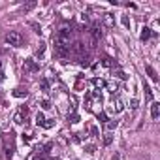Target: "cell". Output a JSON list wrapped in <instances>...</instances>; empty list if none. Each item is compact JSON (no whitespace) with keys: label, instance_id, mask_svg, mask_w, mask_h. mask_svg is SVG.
<instances>
[{"label":"cell","instance_id":"cell-2","mask_svg":"<svg viewBox=\"0 0 160 160\" xmlns=\"http://www.w3.org/2000/svg\"><path fill=\"white\" fill-rule=\"evenodd\" d=\"M36 122H38L40 126H43V128H51V126H53V121H51V119H45L43 113H38V115H36Z\"/></svg>","mask_w":160,"mask_h":160},{"label":"cell","instance_id":"cell-17","mask_svg":"<svg viewBox=\"0 0 160 160\" xmlns=\"http://www.w3.org/2000/svg\"><path fill=\"white\" fill-rule=\"evenodd\" d=\"M92 83H94V87H96V89H102V87L106 85V81H102V79H94Z\"/></svg>","mask_w":160,"mask_h":160},{"label":"cell","instance_id":"cell-22","mask_svg":"<svg viewBox=\"0 0 160 160\" xmlns=\"http://www.w3.org/2000/svg\"><path fill=\"white\" fill-rule=\"evenodd\" d=\"M42 89L43 91H49V81H47V79H43V81H42Z\"/></svg>","mask_w":160,"mask_h":160},{"label":"cell","instance_id":"cell-23","mask_svg":"<svg viewBox=\"0 0 160 160\" xmlns=\"http://www.w3.org/2000/svg\"><path fill=\"white\" fill-rule=\"evenodd\" d=\"M115 75H117L119 79H126V73H124V72H121V70H119V72H115Z\"/></svg>","mask_w":160,"mask_h":160},{"label":"cell","instance_id":"cell-3","mask_svg":"<svg viewBox=\"0 0 160 160\" xmlns=\"http://www.w3.org/2000/svg\"><path fill=\"white\" fill-rule=\"evenodd\" d=\"M25 68L30 70V72H38V70H40V64H38L34 58H27V60H25Z\"/></svg>","mask_w":160,"mask_h":160},{"label":"cell","instance_id":"cell-13","mask_svg":"<svg viewBox=\"0 0 160 160\" xmlns=\"http://www.w3.org/2000/svg\"><path fill=\"white\" fill-rule=\"evenodd\" d=\"M43 53H45V43H43V42H40V47L36 49V57H42Z\"/></svg>","mask_w":160,"mask_h":160},{"label":"cell","instance_id":"cell-16","mask_svg":"<svg viewBox=\"0 0 160 160\" xmlns=\"http://www.w3.org/2000/svg\"><path fill=\"white\" fill-rule=\"evenodd\" d=\"M117 124H119V121H106V126H108L109 130H113V128H117Z\"/></svg>","mask_w":160,"mask_h":160},{"label":"cell","instance_id":"cell-7","mask_svg":"<svg viewBox=\"0 0 160 160\" xmlns=\"http://www.w3.org/2000/svg\"><path fill=\"white\" fill-rule=\"evenodd\" d=\"M111 106H113V111H115V113H119V111H122V108H124V104H122V100H119V98H117V100H113V104H111Z\"/></svg>","mask_w":160,"mask_h":160},{"label":"cell","instance_id":"cell-1","mask_svg":"<svg viewBox=\"0 0 160 160\" xmlns=\"http://www.w3.org/2000/svg\"><path fill=\"white\" fill-rule=\"evenodd\" d=\"M6 43H10L13 47H21L23 45V34L19 30H10L6 34Z\"/></svg>","mask_w":160,"mask_h":160},{"label":"cell","instance_id":"cell-12","mask_svg":"<svg viewBox=\"0 0 160 160\" xmlns=\"http://www.w3.org/2000/svg\"><path fill=\"white\" fill-rule=\"evenodd\" d=\"M12 94H13L15 98H25V96H27V91H21V89H15V91H13Z\"/></svg>","mask_w":160,"mask_h":160},{"label":"cell","instance_id":"cell-4","mask_svg":"<svg viewBox=\"0 0 160 160\" xmlns=\"http://www.w3.org/2000/svg\"><path fill=\"white\" fill-rule=\"evenodd\" d=\"M151 117H152L154 121H158V117H160V104L154 102V100H152V104H151Z\"/></svg>","mask_w":160,"mask_h":160},{"label":"cell","instance_id":"cell-14","mask_svg":"<svg viewBox=\"0 0 160 160\" xmlns=\"http://www.w3.org/2000/svg\"><path fill=\"white\" fill-rule=\"evenodd\" d=\"M100 64H102V66H106V68H111V66H113V60H111V58H102V60H100Z\"/></svg>","mask_w":160,"mask_h":160},{"label":"cell","instance_id":"cell-10","mask_svg":"<svg viewBox=\"0 0 160 160\" xmlns=\"http://www.w3.org/2000/svg\"><path fill=\"white\" fill-rule=\"evenodd\" d=\"M104 21H106V25H108V27H113V25H115V21H113V15H111V13H104Z\"/></svg>","mask_w":160,"mask_h":160},{"label":"cell","instance_id":"cell-28","mask_svg":"<svg viewBox=\"0 0 160 160\" xmlns=\"http://www.w3.org/2000/svg\"><path fill=\"white\" fill-rule=\"evenodd\" d=\"M94 151H96V149H94V147H92V145H89V147H87V152H91V154H92V152H94Z\"/></svg>","mask_w":160,"mask_h":160},{"label":"cell","instance_id":"cell-26","mask_svg":"<svg viewBox=\"0 0 160 160\" xmlns=\"http://www.w3.org/2000/svg\"><path fill=\"white\" fill-rule=\"evenodd\" d=\"M91 132H92L94 136H98V128H96V126H91Z\"/></svg>","mask_w":160,"mask_h":160},{"label":"cell","instance_id":"cell-18","mask_svg":"<svg viewBox=\"0 0 160 160\" xmlns=\"http://www.w3.org/2000/svg\"><path fill=\"white\" fill-rule=\"evenodd\" d=\"M34 6H36V2H28V4H25V6H23V12H30Z\"/></svg>","mask_w":160,"mask_h":160},{"label":"cell","instance_id":"cell-20","mask_svg":"<svg viewBox=\"0 0 160 160\" xmlns=\"http://www.w3.org/2000/svg\"><path fill=\"white\" fill-rule=\"evenodd\" d=\"M30 27L34 28V32H36V34H40V32H42V27H40L38 23H30Z\"/></svg>","mask_w":160,"mask_h":160},{"label":"cell","instance_id":"cell-24","mask_svg":"<svg viewBox=\"0 0 160 160\" xmlns=\"http://www.w3.org/2000/svg\"><path fill=\"white\" fill-rule=\"evenodd\" d=\"M42 108H43V109H49V108H51V104H49L47 100H43V102H42Z\"/></svg>","mask_w":160,"mask_h":160},{"label":"cell","instance_id":"cell-31","mask_svg":"<svg viewBox=\"0 0 160 160\" xmlns=\"http://www.w3.org/2000/svg\"><path fill=\"white\" fill-rule=\"evenodd\" d=\"M0 68H2V62H0Z\"/></svg>","mask_w":160,"mask_h":160},{"label":"cell","instance_id":"cell-21","mask_svg":"<svg viewBox=\"0 0 160 160\" xmlns=\"http://www.w3.org/2000/svg\"><path fill=\"white\" fill-rule=\"evenodd\" d=\"M121 21H122V25H124L126 28H130V19H128L126 15H122V19H121Z\"/></svg>","mask_w":160,"mask_h":160},{"label":"cell","instance_id":"cell-6","mask_svg":"<svg viewBox=\"0 0 160 160\" xmlns=\"http://www.w3.org/2000/svg\"><path fill=\"white\" fill-rule=\"evenodd\" d=\"M104 87H106L111 94H117V92H119V83H117V81H106Z\"/></svg>","mask_w":160,"mask_h":160},{"label":"cell","instance_id":"cell-30","mask_svg":"<svg viewBox=\"0 0 160 160\" xmlns=\"http://www.w3.org/2000/svg\"><path fill=\"white\" fill-rule=\"evenodd\" d=\"M34 160H45V158H43V156H40V154H36V156H34Z\"/></svg>","mask_w":160,"mask_h":160},{"label":"cell","instance_id":"cell-27","mask_svg":"<svg viewBox=\"0 0 160 160\" xmlns=\"http://www.w3.org/2000/svg\"><path fill=\"white\" fill-rule=\"evenodd\" d=\"M23 141H27V143H28V141H30V136H28V134H23Z\"/></svg>","mask_w":160,"mask_h":160},{"label":"cell","instance_id":"cell-5","mask_svg":"<svg viewBox=\"0 0 160 160\" xmlns=\"http://www.w3.org/2000/svg\"><path fill=\"white\" fill-rule=\"evenodd\" d=\"M91 34H92V40H94V42H98V40L102 38V27H100V25H92Z\"/></svg>","mask_w":160,"mask_h":160},{"label":"cell","instance_id":"cell-15","mask_svg":"<svg viewBox=\"0 0 160 160\" xmlns=\"http://www.w3.org/2000/svg\"><path fill=\"white\" fill-rule=\"evenodd\" d=\"M145 94H147V100H151L152 102V91H151V87L145 83Z\"/></svg>","mask_w":160,"mask_h":160},{"label":"cell","instance_id":"cell-11","mask_svg":"<svg viewBox=\"0 0 160 160\" xmlns=\"http://www.w3.org/2000/svg\"><path fill=\"white\" fill-rule=\"evenodd\" d=\"M72 51L79 55V53H83V51H85V47H83V43H79V42H77V43H73V47H72Z\"/></svg>","mask_w":160,"mask_h":160},{"label":"cell","instance_id":"cell-29","mask_svg":"<svg viewBox=\"0 0 160 160\" xmlns=\"http://www.w3.org/2000/svg\"><path fill=\"white\" fill-rule=\"evenodd\" d=\"M72 122H79V117L77 115H72Z\"/></svg>","mask_w":160,"mask_h":160},{"label":"cell","instance_id":"cell-25","mask_svg":"<svg viewBox=\"0 0 160 160\" xmlns=\"http://www.w3.org/2000/svg\"><path fill=\"white\" fill-rule=\"evenodd\" d=\"M130 108H132V109H136V108H138V100H136V98L130 102Z\"/></svg>","mask_w":160,"mask_h":160},{"label":"cell","instance_id":"cell-19","mask_svg":"<svg viewBox=\"0 0 160 160\" xmlns=\"http://www.w3.org/2000/svg\"><path fill=\"white\" fill-rule=\"evenodd\" d=\"M111 141H113V136H111V134H109V132H108V134H106V136H104V143H106V145H109V143H111Z\"/></svg>","mask_w":160,"mask_h":160},{"label":"cell","instance_id":"cell-8","mask_svg":"<svg viewBox=\"0 0 160 160\" xmlns=\"http://www.w3.org/2000/svg\"><path fill=\"white\" fill-rule=\"evenodd\" d=\"M145 70H147V73H149V77L152 79V81H158V75H156V72H154L152 66H145Z\"/></svg>","mask_w":160,"mask_h":160},{"label":"cell","instance_id":"cell-9","mask_svg":"<svg viewBox=\"0 0 160 160\" xmlns=\"http://www.w3.org/2000/svg\"><path fill=\"white\" fill-rule=\"evenodd\" d=\"M139 38H141L143 42H145V40H149V38H151V28H149V27H143V28H141V36H139Z\"/></svg>","mask_w":160,"mask_h":160}]
</instances>
